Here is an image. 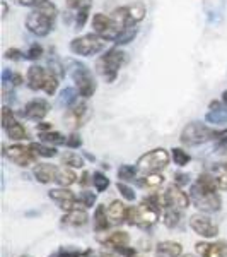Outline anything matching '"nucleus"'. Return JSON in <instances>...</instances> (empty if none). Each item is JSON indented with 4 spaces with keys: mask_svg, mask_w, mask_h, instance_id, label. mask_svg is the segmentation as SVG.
Here are the masks:
<instances>
[{
    "mask_svg": "<svg viewBox=\"0 0 227 257\" xmlns=\"http://www.w3.org/2000/svg\"><path fill=\"white\" fill-rule=\"evenodd\" d=\"M181 211L178 209H172V208H166V213H164V225L169 226V228H174L180 225L181 221Z\"/></svg>",
    "mask_w": 227,
    "mask_h": 257,
    "instance_id": "36",
    "label": "nucleus"
},
{
    "mask_svg": "<svg viewBox=\"0 0 227 257\" xmlns=\"http://www.w3.org/2000/svg\"><path fill=\"white\" fill-rule=\"evenodd\" d=\"M48 196L52 201H55L56 204L60 206L64 211H70L74 209V206L77 204V197L72 190H68V187H60V189H52L48 192Z\"/></svg>",
    "mask_w": 227,
    "mask_h": 257,
    "instance_id": "16",
    "label": "nucleus"
},
{
    "mask_svg": "<svg viewBox=\"0 0 227 257\" xmlns=\"http://www.w3.org/2000/svg\"><path fill=\"white\" fill-rule=\"evenodd\" d=\"M188 178H190V175H186V173H176V185H184V184H188Z\"/></svg>",
    "mask_w": 227,
    "mask_h": 257,
    "instance_id": "47",
    "label": "nucleus"
},
{
    "mask_svg": "<svg viewBox=\"0 0 227 257\" xmlns=\"http://www.w3.org/2000/svg\"><path fill=\"white\" fill-rule=\"evenodd\" d=\"M2 82L4 86L10 84V86H20L22 84V76L19 72H14L10 69H4L2 70Z\"/></svg>",
    "mask_w": 227,
    "mask_h": 257,
    "instance_id": "34",
    "label": "nucleus"
},
{
    "mask_svg": "<svg viewBox=\"0 0 227 257\" xmlns=\"http://www.w3.org/2000/svg\"><path fill=\"white\" fill-rule=\"evenodd\" d=\"M125 60H126V53L118 47L110 48L108 52L101 57V60H99V70H101V74L106 79V82L111 84V82L116 81L120 69L123 67Z\"/></svg>",
    "mask_w": 227,
    "mask_h": 257,
    "instance_id": "3",
    "label": "nucleus"
},
{
    "mask_svg": "<svg viewBox=\"0 0 227 257\" xmlns=\"http://www.w3.org/2000/svg\"><path fill=\"white\" fill-rule=\"evenodd\" d=\"M126 9H128V16H130V21L132 23H140V21H144L147 14V9L146 6H144L142 2H134L130 4V6H126Z\"/></svg>",
    "mask_w": 227,
    "mask_h": 257,
    "instance_id": "28",
    "label": "nucleus"
},
{
    "mask_svg": "<svg viewBox=\"0 0 227 257\" xmlns=\"http://www.w3.org/2000/svg\"><path fill=\"white\" fill-rule=\"evenodd\" d=\"M222 131H212L202 122H190L181 131V143L186 146H200L212 139H218Z\"/></svg>",
    "mask_w": 227,
    "mask_h": 257,
    "instance_id": "2",
    "label": "nucleus"
},
{
    "mask_svg": "<svg viewBox=\"0 0 227 257\" xmlns=\"http://www.w3.org/2000/svg\"><path fill=\"white\" fill-rule=\"evenodd\" d=\"M86 0H67V6L70 9H80L82 6H84Z\"/></svg>",
    "mask_w": 227,
    "mask_h": 257,
    "instance_id": "48",
    "label": "nucleus"
},
{
    "mask_svg": "<svg viewBox=\"0 0 227 257\" xmlns=\"http://www.w3.org/2000/svg\"><path fill=\"white\" fill-rule=\"evenodd\" d=\"M164 178L162 175H159V173H148V175L144 177V185H146L147 189H158L162 185Z\"/></svg>",
    "mask_w": 227,
    "mask_h": 257,
    "instance_id": "41",
    "label": "nucleus"
},
{
    "mask_svg": "<svg viewBox=\"0 0 227 257\" xmlns=\"http://www.w3.org/2000/svg\"><path fill=\"white\" fill-rule=\"evenodd\" d=\"M2 127H4V131H6L7 138L12 139V141L30 139V132H28V128L14 117V113H12V110L9 108V106H4L2 108Z\"/></svg>",
    "mask_w": 227,
    "mask_h": 257,
    "instance_id": "9",
    "label": "nucleus"
},
{
    "mask_svg": "<svg viewBox=\"0 0 227 257\" xmlns=\"http://www.w3.org/2000/svg\"><path fill=\"white\" fill-rule=\"evenodd\" d=\"M41 55H43V47L38 43H32L30 47V50L26 52L28 60H38V59H41Z\"/></svg>",
    "mask_w": 227,
    "mask_h": 257,
    "instance_id": "44",
    "label": "nucleus"
},
{
    "mask_svg": "<svg viewBox=\"0 0 227 257\" xmlns=\"http://www.w3.org/2000/svg\"><path fill=\"white\" fill-rule=\"evenodd\" d=\"M77 96H80L77 88H65V89H62V93L58 96V103L64 106V108L68 110V108H72V106L76 105Z\"/></svg>",
    "mask_w": 227,
    "mask_h": 257,
    "instance_id": "26",
    "label": "nucleus"
},
{
    "mask_svg": "<svg viewBox=\"0 0 227 257\" xmlns=\"http://www.w3.org/2000/svg\"><path fill=\"white\" fill-rule=\"evenodd\" d=\"M156 257H181L183 254V245L180 242H172V240H166V242H159L156 245Z\"/></svg>",
    "mask_w": 227,
    "mask_h": 257,
    "instance_id": "21",
    "label": "nucleus"
},
{
    "mask_svg": "<svg viewBox=\"0 0 227 257\" xmlns=\"http://www.w3.org/2000/svg\"><path fill=\"white\" fill-rule=\"evenodd\" d=\"M36 131H38V132H48V131H52V125H50L48 122H43V123H40V125L36 127Z\"/></svg>",
    "mask_w": 227,
    "mask_h": 257,
    "instance_id": "49",
    "label": "nucleus"
},
{
    "mask_svg": "<svg viewBox=\"0 0 227 257\" xmlns=\"http://www.w3.org/2000/svg\"><path fill=\"white\" fill-rule=\"evenodd\" d=\"M31 149L34 151L36 156H41V158H53V156H56V148H52V146H44V144L41 143H31L30 144Z\"/></svg>",
    "mask_w": 227,
    "mask_h": 257,
    "instance_id": "30",
    "label": "nucleus"
},
{
    "mask_svg": "<svg viewBox=\"0 0 227 257\" xmlns=\"http://www.w3.org/2000/svg\"><path fill=\"white\" fill-rule=\"evenodd\" d=\"M159 219V209L154 204L142 202L137 208L128 211V221L137 226H152Z\"/></svg>",
    "mask_w": 227,
    "mask_h": 257,
    "instance_id": "8",
    "label": "nucleus"
},
{
    "mask_svg": "<svg viewBox=\"0 0 227 257\" xmlns=\"http://www.w3.org/2000/svg\"><path fill=\"white\" fill-rule=\"evenodd\" d=\"M62 165L70 168H82L84 167V160H82V156L76 155V153H67V155L62 156Z\"/></svg>",
    "mask_w": 227,
    "mask_h": 257,
    "instance_id": "35",
    "label": "nucleus"
},
{
    "mask_svg": "<svg viewBox=\"0 0 227 257\" xmlns=\"http://www.w3.org/2000/svg\"><path fill=\"white\" fill-rule=\"evenodd\" d=\"M19 4H20V6H31V7H32L34 0H19Z\"/></svg>",
    "mask_w": 227,
    "mask_h": 257,
    "instance_id": "51",
    "label": "nucleus"
},
{
    "mask_svg": "<svg viewBox=\"0 0 227 257\" xmlns=\"http://www.w3.org/2000/svg\"><path fill=\"white\" fill-rule=\"evenodd\" d=\"M88 113H89V106L86 105V103L74 105L72 108H68L67 115H65V123H67V127H72V128L84 125L86 118H88Z\"/></svg>",
    "mask_w": 227,
    "mask_h": 257,
    "instance_id": "18",
    "label": "nucleus"
},
{
    "mask_svg": "<svg viewBox=\"0 0 227 257\" xmlns=\"http://www.w3.org/2000/svg\"><path fill=\"white\" fill-rule=\"evenodd\" d=\"M96 194H98V192H90V190H84V192H80V197L77 199V201H79L82 206H86V208H92L94 202H96Z\"/></svg>",
    "mask_w": 227,
    "mask_h": 257,
    "instance_id": "43",
    "label": "nucleus"
},
{
    "mask_svg": "<svg viewBox=\"0 0 227 257\" xmlns=\"http://www.w3.org/2000/svg\"><path fill=\"white\" fill-rule=\"evenodd\" d=\"M190 199L195 204V208L204 211V213H216L222 206V199L217 194V185L212 175L198 177V180L192 185Z\"/></svg>",
    "mask_w": 227,
    "mask_h": 257,
    "instance_id": "1",
    "label": "nucleus"
},
{
    "mask_svg": "<svg viewBox=\"0 0 227 257\" xmlns=\"http://www.w3.org/2000/svg\"><path fill=\"white\" fill-rule=\"evenodd\" d=\"M137 172L138 168L134 167V165H122L118 168V178L122 182H132V180H137Z\"/></svg>",
    "mask_w": 227,
    "mask_h": 257,
    "instance_id": "31",
    "label": "nucleus"
},
{
    "mask_svg": "<svg viewBox=\"0 0 227 257\" xmlns=\"http://www.w3.org/2000/svg\"><path fill=\"white\" fill-rule=\"evenodd\" d=\"M65 146H68V148H74V149H77V148H80L82 146V138L77 132H74V134H70L67 141H65Z\"/></svg>",
    "mask_w": 227,
    "mask_h": 257,
    "instance_id": "45",
    "label": "nucleus"
},
{
    "mask_svg": "<svg viewBox=\"0 0 227 257\" xmlns=\"http://www.w3.org/2000/svg\"><path fill=\"white\" fill-rule=\"evenodd\" d=\"M6 57L9 60H20V59H26V53H22L18 48H10V50H7V52H6Z\"/></svg>",
    "mask_w": 227,
    "mask_h": 257,
    "instance_id": "46",
    "label": "nucleus"
},
{
    "mask_svg": "<svg viewBox=\"0 0 227 257\" xmlns=\"http://www.w3.org/2000/svg\"><path fill=\"white\" fill-rule=\"evenodd\" d=\"M137 33H138V26H137V24H135V23L130 24V26L118 36V40L114 41V43H116L118 47H120V45H128L130 41H134V38L137 36Z\"/></svg>",
    "mask_w": 227,
    "mask_h": 257,
    "instance_id": "32",
    "label": "nucleus"
},
{
    "mask_svg": "<svg viewBox=\"0 0 227 257\" xmlns=\"http://www.w3.org/2000/svg\"><path fill=\"white\" fill-rule=\"evenodd\" d=\"M104 38L98 35V33H90V35L77 36L70 41V50H72L74 55L79 57H92L98 55L99 52H102L106 47Z\"/></svg>",
    "mask_w": 227,
    "mask_h": 257,
    "instance_id": "4",
    "label": "nucleus"
},
{
    "mask_svg": "<svg viewBox=\"0 0 227 257\" xmlns=\"http://www.w3.org/2000/svg\"><path fill=\"white\" fill-rule=\"evenodd\" d=\"M32 9L43 11V12H46V14L53 16V18H56V16H58V9H56V6L52 2V0H34V4H32Z\"/></svg>",
    "mask_w": 227,
    "mask_h": 257,
    "instance_id": "33",
    "label": "nucleus"
},
{
    "mask_svg": "<svg viewBox=\"0 0 227 257\" xmlns=\"http://www.w3.org/2000/svg\"><path fill=\"white\" fill-rule=\"evenodd\" d=\"M50 111V103L43 98H36L26 103L22 111V117H26L28 120H34V122H41Z\"/></svg>",
    "mask_w": 227,
    "mask_h": 257,
    "instance_id": "14",
    "label": "nucleus"
},
{
    "mask_svg": "<svg viewBox=\"0 0 227 257\" xmlns=\"http://www.w3.org/2000/svg\"><path fill=\"white\" fill-rule=\"evenodd\" d=\"M4 156L12 161L18 167H30L34 163L36 155L31 149V146H22V144H14V146H4Z\"/></svg>",
    "mask_w": 227,
    "mask_h": 257,
    "instance_id": "11",
    "label": "nucleus"
},
{
    "mask_svg": "<svg viewBox=\"0 0 227 257\" xmlns=\"http://www.w3.org/2000/svg\"><path fill=\"white\" fill-rule=\"evenodd\" d=\"M32 175H34V178L40 184H50V182L56 180V177H58V168L50 163H40L32 170Z\"/></svg>",
    "mask_w": 227,
    "mask_h": 257,
    "instance_id": "20",
    "label": "nucleus"
},
{
    "mask_svg": "<svg viewBox=\"0 0 227 257\" xmlns=\"http://www.w3.org/2000/svg\"><path fill=\"white\" fill-rule=\"evenodd\" d=\"M205 120L208 123H227V105H220V103H212L210 105L208 113L205 115Z\"/></svg>",
    "mask_w": 227,
    "mask_h": 257,
    "instance_id": "24",
    "label": "nucleus"
},
{
    "mask_svg": "<svg viewBox=\"0 0 227 257\" xmlns=\"http://www.w3.org/2000/svg\"><path fill=\"white\" fill-rule=\"evenodd\" d=\"M196 252L202 257H227V242H214V243H205L200 242L196 243Z\"/></svg>",
    "mask_w": 227,
    "mask_h": 257,
    "instance_id": "19",
    "label": "nucleus"
},
{
    "mask_svg": "<svg viewBox=\"0 0 227 257\" xmlns=\"http://www.w3.org/2000/svg\"><path fill=\"white\" fill-rule=\"evenodd\" d=\"M88 178H89V173H88V172L82 173V177H80V185H88Z\"/></svg>",
    "mask_w": 227,
    "mask_h": 257,
    "instance_id": "50",
    "label": "nucleus"
},
{
    "mask_svg": "<svg viewBox=\"0 0 227 257\" xmlns=\"http://www.w3.org/2000/svg\"><path fill=\"white\" fill-rule=\"evenodd\" d=\"M172 151V155H171V158H172V161H174L178 167H186V165L190 163V155L184 149H181V148H172L171 149Z\"/></svg>",
    "mask_w": 227,
    "mask_h": 257,
    "instance_id": "37",
    "label": "nucleus"
},
{
    "mask_svg": "<svg viewBox=\"0 0 227 257\" xmlns=\"http://www.w3.org/2000/svg\"><path fill=\"white\" fill-rule=\"evenodd\" d=\"M118 190H120V194L123 196V199L125 201H130V202H134L135 199H137V194H135V190L132 189V187H128V185L125 184V182H118Z\"/></svg>",
    "mask_w": 227,
    "mask_h": 257,
    "instance_id": "42",
    "label": "nucleus"
},
{
    "mask_svg": "<svg viewBox=\"0 0 227 257\" xmlns=\"http://www.w3.org/2000/svg\"><path fill=\"white\" fill-rule=\"evenodd\" d=\"M98 240L102 243V245L116 248V250H122V248L128 247L130 235L126 233V231H110V233H106L104 237H102V235H99Z\"/></svg>",
    "mask_w": 227,
    "mask_h": 257,
    "instance_id": "17",
    "label": "nucleus"
},
{
    "mask_svg": "<svg viewBox=\"0 0 227 257\" xmlns=\"http://www.w3.org/2000/svg\"><path fill=\"white\" fill-rule=\"evenodd\" d=\"M88 221H89L88 211L77 209V208L67 211V214L62 218V223H64V225H68V226H84Z\"/></svg>",
    "mask_w": 227,
    "mask_h": 257,
    "instance_id": "23",
    "label": "nucleus"
},
{
    "mask_svg": "<svg viewBox=\"0 0 227 257\" xmlns=\"http://www.w3.org/2000/svg\"><path fill=\"white\" fill-rule=\"evenodd\" d=\"M92 28L94 33H98L101 38H104L106 41H116L118 38V31L113 24V18L108 14H102V12H98V14L92 16Z\"/></svg>",
    "mask_w": 227,
    "mask_h": 257,
    "instance_id": "13",
    "label": "nucleus"
},
{
    "mask_svg": "<svg viewBox=\"0 0 227 257\" xmlns=\"http://www.w3.org/2000/svg\"><path fill=\"white\" fill-rule=\"evenodd\" d=\"M212 178L216 182L217 189L227 190V165H216L212 168Z\"/></svg>",
    "mask_w": 227,
    "mask_h": 257,
    "instance_id": "27",
    "label": "nucleus"
},
{
    "mask_svg": "<svg viewBox=\"0 0 227 257\" xmlns=\"http://www.w3.org/2000/svg\"><path fill=\"white\" fill-rule=\"evenodd\" d=\"M190 201H192V199H190L186 192H183V189H181L180 185H171V187H168L166 192L159 197L160 206H166V208H172L178 211L188 209Z\"/></svg>",
    "mask_w": 227,
    "mask_h": 257,
    "instance_id": "10",
    "label": "nucleus"
},
{
    "mask_svg": "<svg viewBox=\"0 0 227 257\" xmlns=\"http://www.w3.org/2000/svg\"><path fill=\"white\" fill-rule=\"evenodd\" d=\"M40 138L41 141H44V143H52V144H65V141L67 138H64V136L60 134V132H53V131H48V132H40Z\"/></svg>",
    "mask_w": 227,
    "mask_h": 257,
    "instance_id": "38",
    "label": "nucleus"
},
{
    "mask_svg": "<svg viewBox=\"0 0 227 257\" xmlns=\"http://www.w3.org/2000/svg\"><path fill=\"white\" fill-rule=\"evenodd\" d=\"M56 182H58L62 187H70V185L77 182V175L74 173V170H70L68 167H62V168H58Z\"/></svg>",
    "mask_w": 227,
    "mask_h": 257,
    "instance_id": "29",
    "label": "nucleus"
},
{
    "mask_svg": "<svg viewBox=\"0 0 227 257\" xmlns=\"http://www.w3.org/2000/svg\"><path fill=\"white\" fill-rule=\"evenodd\" d=\"M55 19L53 16L46 14L43 11H38V9H32V12L26 18V28L28 31L32 33L34 36H48L50 33L53 31V24H55Z\"/></svg>",
    "mask_w": 227,
    "mask_h": 257,
    "instance_id": "7",
    "label": "nucleus"
},
{
    "mask_svg": "<svg viewBox=\"0 0 227 257\" xmlns=\"http://www.w3.org/2000/svg\"><path fill=\"white\" fill-rule=\"evenodd\" d=\"M222 101H224V105H227V89L222 93Z\"/></svg>",
    "mask_w": 227,
    "mask_h": 257,
    "instance_id": "52",
    "label": "nucleus"
},
{
    "mask_svg": "<svg viewBox=\"0 0 227 257\" xmlns=\"http://www.w3.org/2000/svg\"><path fill=\"white\" fill-rule=\"evenodd\" d=\"M190 226L196 235L205 238H214L218 235V226L212 218L207 216L205 213H196L190 218Z\"/></svg>",
    "mask_w": 227,
    "mask_h": 257,
    "instance_id": "12",
    "label": "nucleus"
},
{
    "mask_svg": "<svg viewBox=\"0 0 227 257\" xmlns=\"http://www.w3.org/2000/svg\"><path fill=\"white\" fill-rule=\"evenodd\" d=\"M50 74H52V70L40 67V65H31V67L28 69V77H26L30 89L44 91V88H46V84H48V79H50Z\"/></svg>",
    "mask_w": 227,
    "mask_h": 257,
    "instance_id": "15",
    "label": "nucleus"
},
{
    "mask_svg": "<svg viewBox=\"0 0 227 257\" xmlns=\"http://www.w3.org/2000/svg\"><path fill=\"white\" fill-rule=\"evenodd\" d=\"M70 77L76 82V88L82 98H90L96 93V79H94L88 65L74 64V69H70Z\"/></svg>",
    "mask_w": 227,
    "mask_h": 257,
    "instance_id": "6",
    "label": "nucleus"
},
{
    "mask_svg": "<svg viewBox=\"0 0 227 257\" xmlns=\"http://www.w3.org/2000/svg\"><path fill=\"white\" fill-rule=\"evenodd\" d=\"M92 184H94V187H96L98 192H104V190L110 187V178L106 177L102 172H96L92 175Z\"/></svg>",
    "mask_w": 227,
    "mask_h": 257,
    "instance_id": "40",
    "label": "nucleus"
},
{
    "mask_svg": "<svg viewBox=\"0 0 227 257\" xmlns=\"http://www.w3.org/2000/svg\"><path fill=\"white\" fill-rule=\"evenodd\" d=\"M111 225L110 218H108V211L102 204H99L94 213V230L96 231H104L106 228Z\"/></svg>",
    "mask_w": 227,
    "mask_h": 257,
    "instance_id": "25",
    "label": "nucleus"
},
{
    "mask_svg": "<svg viewBox=\"0 0 227 257\" xmlns=\"http://www.w3.org/2000/svg\"><path fill=\"white\" fill-rule=\"evenodd\" d=\"M89 12H90V4L89 2H86L84 6H82L80 9L77 11V16H76L77 30H80V28L86 26V23H88V18H89Z\"/></svg>",
    "mask_w": 227,
    "mask_h": 257,
    "instance_id": "39",
    "label": "nucleus"
},
{
    "mask_svg": "<svg viewBox=\"0 0 227 257\" xmlns=\"http://www.w3.org/2000/svg\"><path fill=\"white\" fill-rule=\"evenodd\" d=\"M183 257H193V255H183Z\"/></svg>",
    "mask_w": 227,
    "mask_h": 257,
    "instance_id": "53",
    "label": "nucleus"
},
{
    "mask_svg": "<svg viewBox=\"0 0 227 257\" xmlns=\"http://www.w3.org/2000/svg\"><path fill=\"white\" fill-rule=\"evenodd\" d=\"M108 211V218L111 221V225H120L125 219H128V211H126L125 204L122 201H113L111 204L106 208Z\"/></svg>",
    "mask_w": 227,
    "mask_h": 257,
    "instance_id": "22",
    "label": "nucleus"
},
{
    "mask_svg": "<svg viewBox=\"0 0 227 257\" xmlns=\"http://www.w3.org/2000/svg\"><path fill=\"white\" fill-rule=\"evenodd\" d=\"M169 161H171V155H169L168 149L158 148L140 156L137 161V168L138 172L148 175V173H158L160 170H164L169 165Z\"/></svg>",
    "mask_w": 227,
    "mask_h": 257,
    "instance_id": "5",
    "label": "nucleus"
}]
</instances>
